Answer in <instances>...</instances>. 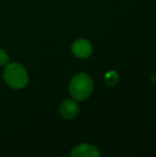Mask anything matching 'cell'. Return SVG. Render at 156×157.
I'll use <instances>...</instances> for the list:
<instances>
[{
    "mask_svg": "<svg viewBox=\"0 0 156 157\" xmlns=\"http://www.w3.org/2000/svg\"><path fill=\"white\" fill-rule=\"evenodd\" d=\"M105 83L107 86H114L119 80V75L115 71H110L105 75Z\"/></svg>",
    "mask_w": 156,
    "mask_h": 157,
    "instance_id": "cell-6",
    "label": "cell"
},
{
    "mask_svg": "<svg viewBox=\"0 0 156 157\" xmlns=\"http://www.w3.org/2000/svg\"><path fill=\"white\" fill-rule=\"evenodd\" d=\"M8 60H9V58H8L7 53L4 50H0V65L6 64Z\"/></svg>",
    "mask_w": 156,
    "mask_h": 157,
    "instance_id": "cell-7",
    "label": "cell"
},
{
    "mask_svg": "<svg viewBox=\"0 0 156 157\" xmlns=\"http://www.w3.org/2000/svg\"><path fill=\"white\" fill-rule=\"evenodd\" d=\"M151 81H152V83L154 84V85H156V73L152 76V78H151Z\"/></svg>",
    "mask_w": 156,
    "mask_h": 157,
    "instance_id": "cell-8",
    "label": "cell"
},
{
    "mask_svg": "<svg viewBox=\"0 0 156 157\" xmlns=\"http://www.w3.org/2000/svg\"><path fill=\"white\" fill-rule=\"evenodd\" d=\"M79 112V107L78 104L72 99H67L63 101L60 108V113L61 115L67 120L74 119Z\"/></svg>",
    "mask_w": 156,
    "mask_h": 157,
    "instance_id": "cell-4",
    "label": "cell"
},
{
    "mask_svg": "<svg viewBox=\"0 0 156 157\" xmlns=\"http://www.w3.org/2000/svg\"><path fill=\"white\" fill-rule=\"evenodd\" d=\"M69 90L74 98L85 100L93 91V82L86 74H78L73 77L69 86Z\"/></svg>",
    "mask_w": 156,
    "mask_h": 157,
    "instance_id": "cell-1",
    "label": "cell"
},
{
    "mask_svg": "<svg viewBox=\"0 0 156 157\" xmlns=\"http://www.w3.org/2000/svg\"><path fill=\"white\" fill-rule=\"evenodd\" d=\"M71 155L76 157H96L99 156V153L97 147L91 144H84L74 147L72 151Z\"/></svg>",
    "mask_w": 156,
    "mask_h": 157,
    "instance_id": "cell-5",
    "label": "cell"
},
{
    "mask_svg": "<svg viewBox=\"0 0 156 157\" xmlns=\"http://www.w3.org/2000/svg\"><path fill=\"white\" fill-rule=\"evenodd\" d=\"M4 78L6 84L15 89L24 87L29 81L26 69L18 63L8 64L4 71Z\"/></svg>",
    "mask_w": 156,
    "mask_h": 157,
    "instance_id": "cell-2",
    "label": "cell"
},
{
    "mask_svg": "<svg viewBox=\"0 0 156 157\" xmlns=\"http://www.w3.org/2000/svg\"><path fill=\"white\" fill-rule=\"evenodd\" d=\"M74 54L78 58H87L92 54L93 48L86 40H77L72 46Z\"/></svg>",
    "mask_w": 156,
    "mask_h": 157,
    "instance_id": "cell-3",
    "label": "cell"
}]
</instances>
